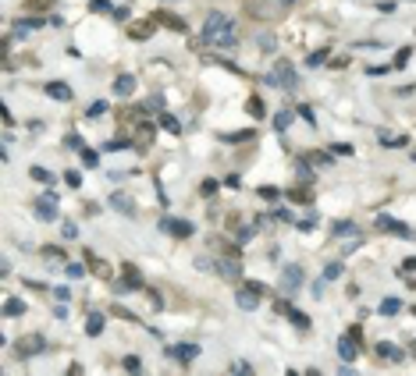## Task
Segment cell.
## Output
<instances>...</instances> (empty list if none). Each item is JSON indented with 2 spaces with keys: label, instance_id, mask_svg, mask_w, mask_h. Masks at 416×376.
I'll return each instance as SVG.
<instances>
[{
  "label": "cell",
  "instance_id": "11a10c76",
  "mask_svg": "<svg viewBox=\"0 0 416 376\" xmlns=\"http://www.w3.org/2000/svg\"><path fill=\"white\" fill-rule=\"evenodd\" d=\"M416 270V255H409V259H402V270H398V274H413Z\"/></svg>",
  "mask_w": 416,
  "mask_h": 376
},
{
  "label": "cell",
  "instance_id": "f907efd6",
  "mask_svg": "<svg viewBox=\"0 0 416 376\" xmlns=\"http://www.w3.org/2000/svg\"><path fill=\"white\" fill-rule=\"evenodd\" d=\"M103 110H107V100H96L93 107H89V117H100Z\"/></svg>",
  "mask_w": 416,
  "mask_h": 376
},
{
  "label": "cell",
  "instance_id": "2e32d148",
  "mask_svg": "<svg viewBox=\"0 0 416 376\" xmlns=\"http://www.w3.org/2000/svg\"><path fill=\"white\" fill-rule=\"evenodd\" d=\"M47 93H50V100H57V103H68L71 96H75L68 82H50V85H47Z\"/></svg>",
  "mask_w": 416,
  "mask_h": 376
},
{
  "label": "cell",
  "instance_id": "f35d334b",
  "mask_svg": "<svg viewBox=\"0 0 416 376\" xmlns=\"http://www.w3.org/2000/svg\"><path fill=\"white\" fill-rule=\"evenodd\" d=\"M121 366H125L128 373H139V369H142V358H139V355H125V362H121Z\"/></svg>",
  "mask_w": 416,
  "mask_h": 376
},
{
  "label": "cell",
  "instance_id": "6f0895ef",
  "mask_svg": "<svg viewBox=\"0 0 416 376\" xmlns=\"http://www.w3.org/2000/svg\"><path fill=\"white\" fill-rule=\"evenodd\" d=\"M64 146H71V149H82V139H79V135H75V131H71V135H68V139H64Z\"/></svg>",
  "mask_w": 416,
  "mask_h": 376
},
{
  "label": "cell",
  "instance_id": "4fadbf2b",
  "mask_svg": "<svg viewBox=\"0 0 416 376\" xmlns=\"http://www.w3.org/2000/svg\"><path fill=\"white\" fill-rule=\"evenodd\" d=\"M153 22L164 25V28H171V32H185V22L174 18V14H167V11H153Z\"/></svg>",
  "mask_w": 416,
  "mask_h": 376
},
{
  "label": "cell",
  "instance_id": "83f0119b",
  "mask_svg": "<svg viewBox=\"0 0 416 376\" xmlns=\"http://www.w3.org/2000/svg\"><path fill=\"white\" fill-rule=\"evenodd\" d=\"M22 312H25L22 298H7V302H4V316H22Z\"/></svg>",
  "mask_w": 416,
  "mask_h": 376
},
{
  "label": "cell",
  "instance_id": "ffe728a7",
  "mask_svg": "<svg viewBox=\"0 0 416 376\" xmlns=\"http://www.w3.org/2000/svg\"><path fill=\"white\" fill-rule=\"evenodd\" d=\"M295 114H299V110H292V107H281V110L274 114V128H277V131H285V128L292 125V117H295Z\"/></svg>",
  "mask_w": 416,
  "mask_h": 376
},
{
  "label": "cell",
  "instance_id": "9c48e42d",
  "mask_svg": "<svg viewBox=\"0 0 416 376\" xmlns=\"http://www.w3.org/2000/svg\"><path fill=\"white\" fill-rule=\"evenodd\" d=\"M111 206L117 209V213H125V217H136L139 209H136V199H132L128 192H111Z\"/></svg>",
  "mask_w": 416,
  "mask_h": 376
},
{
  "label": "cell",
  "instance_id": "1f68e13d",
  "mask_svg": "<svg viewBox=\"0 0 416 376\" xmlns=\"http://www.w3.org/2000/svg\"><path fill=\"white\" fill-rule=\"evenodd\" d=\"M288 199H295V202H309V185L303 181L299 188H292V192H288Z\"/></svg>",
  "mask_w": 416,
  "mask_h": 376
},
{
  "label": "cell",
  "instance_id": "bcb514c9",
  "mask_svg": "<svg viewBox=\"0 0 416 376\" xmlns=\"http://www.w3.org/2000/svg\"><path fill=\"white\" fill-rule=\"evenodd\" d=\"M89 11H93V14H103V11H111V0H89Z\"/></svg>",
  "mask_w": 416,
  "mask_h": 376
},
{
  "label": "cell",
  "instance_id": "7dc6e473",
  "mask_svg": "<svg viewBox=\"0 0 416 376\" xmlns=\"http://www.w3.org/2000/svg\"><path fill=\"white\" fill-rule=\"evenodd\" d=\"M331 153H334V156H352V146H349V142H334Z\"/></svg>",
  "mask_w": 416,
  "mask_h": 376
},
{
  "label": "cell",
  "instance_id": "f6af8a7d",
  "mask_svg": "<svg viewBox=\"0 0 416 376\" xmlns=\"http://www.w3.org/2000/svg\"><path fill=\"white\" fill-rule=\"evenodd\" d=\"M334 277H341V263H328V266H324V280H334Z\"/></svg>",
  "mask_w": 416,
  "mask_h": 376
},
{
  "label": "cell",
  "instance_id": "6125c7cd",
  "mask_svg": "<svg viewBox=\"0 0 416 376\" xmlns=\"http://www.w3.org/2000/svg\"><path fill=\"white\" fill-rule=\"evenodd\" d=\"M61 231H64V238H75V234H79V227H75V224H64Z\"/></svg>",
  "mask_w": 416,
  "mask_h": 376
},
{
  "label": "cell",
  "instance_id": "680465c9",
  "mask_svg": "<svg viewBox=\"0 0 416 376\" xmlns=\"http://www.w3.org/2000/svg\"><path fill=\"white\" fill-rule=\"evenodd\" d=\"M391 68H384V64H377V68H366V75H374V78H381V75H388Z\"/></svg>",
  "mask_w": 416,
  "mask_h": 376
},
{
  "label": "cell",
  "instance_id": "8d00e7d4",
  "mask_svg": "<svg viewBox=\"0 0 416 376\" xmlns=\"http://www.w3.org/2000/svg\"><path fill=\"white\" fill-rule=\"evenodd\" d=\"M295 110H299V117H303V121H306L309 128H317V114H313V110H309V107H306V103H303V107H295Z\"/></svg>",
  "mask_w": 416,
  "mask_h": 376
},
{
  "label": "cell",
  "instance_id": "5b68a950",
  "mask_svg": "<svg viewBox=\"0 0 416 376\" xmlns=\"http://www.w3.org/2000/svg\"><path fill=\"white\" fill-rule=\"evenodd\" d=\"M164 355H171L174 362H182V366H192L199 358V344H167Z\"/></svg>",
  "mask_w": 416,
  "mask_h": 376
},
{
  "label": "cell",
  "instance_id": "db71d44e",
  "mask_svg": "<svg viewBox=\"0 0 416 376\" xmlns=\"http://www.w3.org/2000/svg\"><path fill=\"white\" fill-rule=\"evenodd\" d=\"M260 195H263V199H267V202H274V199H277V195H281V192H277V188H271V185H267V188H260Z\"/></svg>",
  "mask_w": 416,
  "mask_h": 376
},
{
  "label": "cell",
  "instance_id": "4316f807",
  "mask_svg": "<svg viewBox=\"0 0 416 376\" xmlns=\"http://www.w3.org/2000/svg\"><path fill=\"white\" fill-rule=\"evenodd\" d=\"M160 128H164L167 135H178V131H182V125H178V117H171V114H160Z\"/></svg>",
  "mask_w": 416,
  "mask_h": 376
},
{
  "label": "cell",
  "instance_id": "d4e9b609",
  "mask_svg": "<svg viewBox=\"0 0 416 376\" xmlns=\"http://www.w3.org/2000/svg\"><path fill=\"white\" fill-rule=\"evenodd\" d=\"M79 156H82V163H85L89 171H93V167H100V156H96V149H89V146H82V149H79Z\"/></svg>",
  "mask_w": 416,
  "mask_h": 376
},
{
  "label": "cell",
  "instance_id": "30bf717a",
  "mask_svg": "<svg viewBox=\"0 0 416 376\" xmlns=\"http://www.w3.org/2000/svg\"><path fill=\"white\" fill-rule=\"evenodd\" d=\"M303 284V266H285L281 270V288L285 291H295Z\"/></svg>",
  "mask_w": 416,
  "mask_h": 376
},
{
  "label": "cell",
  "instance_id": "6da1fadb",
  "mask_svg": "<svg viewBox=\"0 0 416 376\" xmlns=\"http://www.w3.org/2000/svg\"><path fill=\"white\" fill-rule=\"evenodd\" d=\"M196 47H217V50H235L239 47V39H235V28H231V18L221 11H210L203 22V36ZM192 47V50H196Z\"/></svg>",
  "mask_w": 416,
  "mask_h": 376
},
{
  "label": "cell",
  "instance_id": "f5cc1de1",
  "mask_svg": "<svg viewBox=\"0 0 416 376\" xmlns=\"http://www.w3.org/2000/svg\"><path fill=\"white\" fill-rule=\"evenodd\" d=\"M160 107H164V103H160V96H150V100L142 103V110H160Z\"/></svg>",
  "mask_w": 416,
  "mask_h": 376
},
{
  "label": "cell",
  "instance_id": "52a82bcc",
  "mask_svg": "<svg viewBox=\"0 0 416 376\" xmlns=\"http://www.w3.org/2000/svg\"><path fill=\"white\" fill-rule=\"evenodd\" d=\"M82 259H85V266L93 270V274H96L100 280H111V277H114V270H111V263H107V259H100L96 252H89V249H85V252H82Z\"/></svg>",
  "mask_w": 416,
  "mask_h": 376
},
{
  "label": "cell",
  "instance_id": "ab89813d",
  "mask_svg": "<svg viewBox=\"0 0 416 376\" xmlns=\"http://www.w3.org/2000/svg\"><path fill=\"white\" fill-rule=\"evenodd\" d=\"M377 139H381V146H402V142H406L402 135H388V131H381Z\"/></svg>",
  "mask_w": 416,
  "mask_h": 376
},
{
  "label": "cell",
  "instance_id": "9f6ffc18",
  "mask_svg": "<svg viewBox=\"0 0 416 376\" xmlns=\"http://www.w3.org/2000/svg\"><path fill=\"white\" fill-rule=\"evenodd\" d=\"M43 255H47V259H64V252H61V249H54V245H50V249H43Z\"/></svg>",
  "mask_w": 416,
  "mask_h": 376
},
{
  "label": "cell",
  "instance_id": "60d3db41",
  "mask_svg": "<svg viewBox=\"0 0 416 376\" xmlns=\"http://www.w3.org/2000/svg\"><path fill=\"white\" fill-rule=\"evenodd\" d=\"M252 128H246V131H235V135H224V142H246V139H252Z\"/></svg>",
  "mask_w": 416,
  "mask_h": 376
},
{
  "label": "cell",
  "instance_id": "ba28073f",
  "mask_svg": "<svg viewBox=\"0 0 416 376\" xmlns=\"http://www.w3.org/2000/svg\"><path fill=\"white\" fill-rule=\"evenodd\" d=\"M57 206H61L57 195H39L36 199V217L39 220H57Z\"/></svg>",
  "mask_w": 416,
  "mask_h": 376
},
{
  "label": "cell",
  "instance_id": "8992f818",
  "mask_svg": "<svg viewBox=\"0 0 416 376\" xmlns=\"http://www.w3.org/2000/svg\"><path fill=\"white\" fill-rule=\"evenodd\" d=\"M117 291H136V288H142V274H139V266H132V263H125L121 266V284H114Z\"/></svg>",
  "mask_w": 416,
  "mask_h": 376
},
{
  "label": "cell",
  "instance_id": "f1b7e54d",
  "mask_svg": "<svg viewBox=\"0 0 416 376\" xmlns=\"http://www.w3.org/2000/svg\"><path fill=\"white\" fill-rule=\"evenodd\" d=\"M28 174H32V181H43V185H54V181H57V177H54L50 171H43V167H32Z\"/></svg>",
  "mask_w": 416,
  "mask_h": 376
},
{
  "label": "cell",
  "instance_id": "44dd1931",
  "mask_svg": "<svg viewBox=\"0 0 416 376\" xmlns=\"http://www.w3.org/2000/svg\"><path fill=\"white\" fill-rule=\"evenodd\" d=\"M256 305H260V295H256V291H249V288H242V291H239V309H246V312H249V309H256Z\"/></svg>",
  "mask_w": 416,
  "mask_h": 376
},
{
  "label": "cell",
  "instance_id": "94428289",
  "mask_svg": "<svg viewBox=\"0 0 416 376\" xmlns=\"http://www.w3.org/2000/svg\"><path fill=\"white\" fill-rule=\"evenodd\" d=\"M114 22H128V7H117L114 11Z\"/></svg>",
  "mask_w": 416,
  "mask_h": 376
},
{
  "label": "cell",
  "instance_id": "e0dca14e",
  "mask_svg": "<svg viewBox=\"0 0 416 376\" xmlns=\"http://www.w3.org/2000/svg\"><path fill=\"white\" fill-rule=\"evenodd\" d=\"M377 227L381 231H391L398 238H409V227H406V224H398V220H391V217H377Z\"/></svg>",
  "mask_w": 416,
  "mask_h": 376
},
{
  "label": "cell",
  "instance_id": "e575fe53",
  "mask_svg": "<svg viewBox=\"0 0 416 376\" xmlns=\"http://www.w3.org/2000/svg\"><path fill=\"white\" fill-rule=\"evenodd\" d=\"M111 316H117V320H128V323H136V320H139V316H136V312H128L125 305H111Z\"/></svg>",
  "mask_w": 416,
  "mask_h": 376
},
{
  "label": "cell",
  "instance_id": "681fc988",
  "mask_svg": "<svg viewBox=\"0 0 416 376\" xmlns=\"http://www.w3.org/2000/svg\"><path fill=\"white\" fill-rule=\"evenodd\" d=\"M274 312L288 316V312H292V302H288V298H277V302H274Z\"/></svg>",
  "mask_w": 416,
  "mask_h": 376
},
{
  "label": "cell",
  "instance_id": "e7e4bbea",
  "mask_svg": "<svg viewBox=\"0 0 416 376\" xmlns=\"http://www.w3.org/2000/svg\"><path fill=\"white\" fill-rule=\"evenodd\" d=\"M413 160H416V153H413Z\"/></svg>",
  "mask_w": 416,
  "mask_h": 376
},
{
  "label": "cell",
  "instance_id": "f546056e",
  "mask_svg": "<svg viewBox=\"0 0 416 376\" xmlns=\"http://www.w3.org/2000/svg\"><path fill=\"white\" fill-rule=\"evenodd\" d=\"M345 234H356V224L352 220H338L334 224V238H345Z\"/></svg>",
  "mask_w": 416,
  "mask_h": 376
},
{
  "label": "cell",
  "instance_id": "ee69618b",
  "mask_svg": "<svg viewBox=\"0 0 416 376\" xmlns=\"http://www.w3.org/2000/svg\"><path fill=\"white\" fill-rule=\"evenodd\" d=\"M409 57H413V50H409V47H402V50L395 53V68H406V64H409Z\"/></svg>",
  "mask_w": 416,
  "mask_h": 376
},
{
  "label": "cell",
  "instance_id": "b9f144b4",
  "mask_svg": "<svg viewBox=\"0 0 416 376\" xmlns=\"http://www.w3.org/2000/svg\"><path fill=\"white\" fill-rule=\"evenodd\" d=\"M64 274H68L71 280H79V277L85 274V266H82V263H68V266H64Z\"/></svg>",
  "mask_w": 416,
  "mask_h": 376
},
{
  "label": "cell",
  "instance_id": "ac0fdd59",
  "mask_svg": "<svg viewBox=\"0 0 416 376\" xmlns=\"http://www.w3.org/2000/svg\"><path fill=\"white\" fill-rule=\"evenodd\" d=\"M132 89H136V75H117V78H114V93L117 96H132Z\"/></svg>",
  "mask_w": 416,
  "mask_h": 376
},
{
  "label": "cell",
  "instance_id": "3957f363",
  "mask_svg": "<svg viewBox=\"0 0 416 376\" xmlns=\"http://www.w3.org/2000/svg\"><path fill=\"white\" fill-rule=\"evenodd\" d=\"M160 231H167L171 238H178V242H185V238L196 234V227H192L189 220H178V217H164L160 220Z\"/></svg>",
  "mask_w": 416,
  "mask_h": 376
},
{
  "label": "cell",
  "instance_id": "277c9868",
  "mask_svg": "<svg viewBox=\"0 0 416 376\" xmlns=\"http://www.w3.org/2000/svg\"><path fill=\"white\" fill-rule=\"evenodd\" d=\"M14 351H18V358H32V355H43V351H47V337H39V334H28V337H22L18 344H14Z\"/></svg>",
  "mask_w": 416,
  "mask_h": 376
},
{
  "label": "cell",
  "instance_id": "5bb4252c",
  "mask_svg": "<svg viewBox=\"0 0 416 376\" xmlns=\"http://www.w3.org/2000/svg\"><path fill=\"white\" fill-rule=\"evenodd\" d=\"M153 28H157V22H153V18L136 22V25H128V39H150V36H153Z\"/></svg>",
  "mask_w": 416,
  "mask_h": 376
},
{
  "label": "cell",
  "instance_id": "c3c4849f",
  "mask_svg": "<svg viewBox=\"0 0 416 376\" xmlns=\"http://www.w3.org/2000/svg\"><path fill=\"white\" fill-rule=\"evenodd\" d=\"M64 181H68L71 188H82V174H79V171H64Z\"/></svg>",
  "mask_w": 416,
  "mask_h": 376
},
{
  "label": "cell",
  "instance_id": "74e56055",
  "mask_svg": "<svg viewBox=\"0 0 416 376\" xmlns=\"http://www.w3.org/2000/svg\"><path fill=\"white\" fill-rule=\"evenodd\" d=\"M306 160H309V163H317V167H328V163H331V156H328V153H320V149H317V153H306Z\"/></svg>",
  "mask_w": 416,
  "mask_h": 376
},
{
  "label": "cell",
  "instance_id": "816d5d0a",
  "mask_svg": "<svg viewBox=\"0 0 416 376\" xmlns=\"http://www.w3.org/2000/svg\"><path fill=\"white\" fill-rule=\"evenodd\" d=\"M199 192H203V195H214V192H217V181H214V177H206V181L199 185Z\"/></svg>",
  "mask_w": 416,
  "mask_h": 376
},
{
  "label": "cell",
  "instance_id": "8fae6325",
  "mask_svg": "<svg viewBox=\"0 0 416 376\" xmlns=\"http://www.w3.org/2000/svg\"><path fill=\"white\" fill-rule=\"evenodd\" d=\"M217 274L224 277V280H239L242 266H239V259H235V255H228V259H221V263H217Z\"/></svg>",
  "mask_w": 416,
  "mask_h": 376
},
{
  "label": "cell",
  "instance_id": "603a6c76",
  "mask_svg": "<svg viewBox=\"0 0 416 376\" xmlns=\"http://www.w3.org/2000/svg\"><path fill=\"white\" fill-rule=\"evenodd\" d=\"M85 334H89V337H100V334H103V316H100V312H93V316H89Z\"/></svg>",
  "mask_w": 416,
  "mask_h": 376
},
{
  "label": "cell",
  "instance_id": "d6986e66",
  "mask_svg": "<svg viewBox=\"0 0 416 376\" xmlns=\"http://www.w3.org/2000/svg\"><path fill=\"white\" fill-rule=\"evenodd\" d=\"M153 131H157V128H153L150 121H139V125H136V146H142V149H146V146L153 142Z\"/></svg>",
  "mask_w": 416,
  "mask_h": 376
},
{
  "label": "cell",
  "instance_id": "d6a6232c",
  "mask_svg": "<svg viewBox=\"0 0 416 376\" xmlns=\"http://www.w3.org/2000/svg\"><path fill=\"white\" fill-rule=\"evenodd\" d=\"M324 61H328V47H320V50H313V53L306 57V64H309V68H317V64H324Z\"/></svg>",
  "mask_w": 416,
  "mask_h": 376
},
{
  "label": "cell",
  "instance_id": "d590c367",
  "mask_svg": "<svg viewBox=\"0 0 416 376\" xmlns=\"http://www.w3.org/2000/svg\"><path fill=\"white\" fill-rule=\"evenodd\" d=\"M128 146H136V139H107V149H111V153H117V149H128Z\"/></svg>",
  "mask_w": 416,
  "mask_h": 376
},
{
  "label": "cell",
  "instance_id": "91938a15",
  "mask_svg": "<svg viewBox=\"0 0 416 376\" xmlns=\"http://www.w3.org/2000/svg\"><path fill=\"white\" fill-rule=\"evenodd\" d=\"M349 337H352V341H360V344H363V326H349Z\"/></svg>",
  "mask_w": 416,
  "mask_h": 376
},
{
  "label": "cell",
  "instance_id": "be15d7a7",
  "mask_svg": "<svg viewBox=\"0 0 416 376\" xmlns=\"http://www.w3.org/2000/svg\"><path fill=\"white\" fill-rule=\"evenodd\" d=\"M231 369H235V373H252V366H249V362H235Z\"/></svg>",
  "mask_w": 416,
  "mask_h": 376
},
{
  "label": "cell",
  "instance_id": "7bdbcfd3",
  "mask_svg": "<svg viewBox=\"0 0 416 376\" xmlns=\"http://www.w3.org/2000/svg\"><path fill=\"white\" fill-rule=\"evenodd\" d=\"M271 217H274V220H285V224H292V220H295V217H292V209H285V206L271 209Z\"/></svg>",
  "mask_w": 416,
  "mask_h": 376
},
{
  "label": "cell",
  "instance_id": "484cf974",
  "mask_svg": "<svg viewBox=\"0 0 416 376\" xmlns=\"http://www.w3.org/2000/svg\"><path fill=\"white\" fill-rule=\"evenodd\" d=\"M54 7V0H25V11L28 14H43V11H50Z\"/></svg>",
  "mask_w": 416,
  "mask_h": 376
},
{
  "label": "cell",
  "instance_id": "7c38bea8",
  "mask_svg": "<svg viewBox=\"0 0 416 376\" xmlns=\"http://www.w3.org/2000/svg\"><path fill=\"white\" fill-rule=\"evenodd\" d=\"M374 351H377L381 362H398V358H402V348H398V344H391V341H381Z\"/></svg>",
  "mask_w": 416,
  "mask_h": 376
},
{
  "label": "cell",
  "instance_id": "836d02e7",
  "mask_svg": "<svg viewBox=\"0 0 416 376\" xmlns=\"http://www.w3.org/2000/svg\"><path fill=\"white\" fill-rule=\"evenodd\" d=\"M317 224H320V217H317V213H309V217H303V220H295V227H299V231H313Z\"/></svg>",
  "mask_w": 416,
  "mask_h": 376
},
{
  "label": "cell",
  "instance_id": "9a60e30c",
  "mask_svg": "<svg viewBox=\"0 0 416 376\" xmlns=\"http://www.w3.org/2000/svg\"><path fill=\"white\" fill-rule=\"evenodd\" d=\"M338 355L345 358V362H352V358L360 355V341H352L349 334H345V337H338Z\"/></svg>",
  "mask_w": 416,
  "mask_h": 376
},
{
  "label": "cell",
  "instance_id": "7a4b0ae2",
  "mask_svg": "<svg viewBox=\"0 0 416 376\" xmlns=\"http://www.w3.org/2000/svg\"><path fill=\"white\" fill-rule=\"evenodd\" d=\"M267 82H271L274 89H295V85H299V75H295V68L288 61H277L271 68V75H267Z\"/></svg>",
  "mask_w": 416,
  "mask_h": 376
},
{
  "label": "cell",
  "instance_id": "4dcf8cb0",
  "mask_svg": "<svg viewBox=\"0 0 416 376\" xmlns=\"http://www.w3.org/2000/svg\"><path fill=\"white\" fill-rule=\"evenodd\" d=\"M398 309H402V302H398V298H384V302H381V316H395Z\"/></svg>",
  "mask_w": 416,
  "mask_h": 376
},
{
  "label": "cell",
  "instance_id": "cb8c5ba5",
  "mask_svg": "<svg viewBox=\"0 0 416 376\" xmlns=\"http://www.w3.org/2000/svg\"><path fill=\"white\" fill-rule=\"evenodd\" d=\"M288 320H292V326H295V330H309V326H313V323H309V316H306V312H299V309H292V312H288Z\"/></svg>",
  "mask_w": 416,
  "mask_h": 376
},
{
  "label": "cell",
  "instance_id": "7402d4cb",
  "mask_svg": "<svg viewBox=\"0 0 416 376\" xmlns=\"http://www.w3.org/2000/svg\"><path fill=\"white\" fill-rule=\"evenodd\" d=\"M246 110L252 114V121H260V117L267 114V107H263V100H260V96H249V100H246Z\"/></svg>",
  "mask_w": 416,
  "mask_h": 376
}]
</instances>
